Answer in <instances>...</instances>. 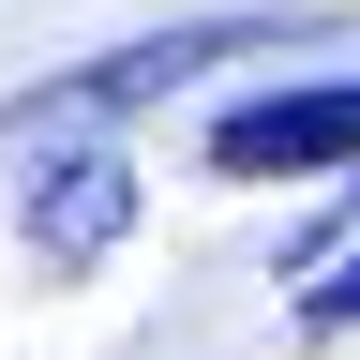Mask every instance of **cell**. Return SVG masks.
I'll return each instance as SVG.
<instances>
[{"instance_id":"obj_4","label":"cell","mask_w":360,"mask_h":360,"mask_svg":"<svg viewBox=\"0 0 360 360\" xmlns=\"http://www.w3.org/2000/svg\"><path fill=\"white\" fill-rule=\"evenodd\" d=\"M300 330L330 345V330H360V240L345 255H315V285H300Z\"/></svg>"},{"instance_id":"obj_3","label":"cell","mask_w":360,"mask_h":360,"mask_svg":"<svg viewBox=\"0 0 360 360\" xmlns=\"http://www.w3.org/2000/svg\"><path fill=\"white\" fill-rule=\"evenodd\" d=\"M345 150H360V75H330V90H255V105L210 120V180H315V165H345Z\"/></svg>"},{"instance_id":"obj_2","label":"cell","mask_w":360,"mask_h":360,"mask_svg":"<svg viewBox=\"0 0 360 360\" xmlns=\"http://www.w3.org/2000/svg\"><path fill=\"white\" fill-rule=\"evenodd\" d=\"M15 225H30L45 285H75V270H105V255H120V225H135V165H120V150H90V135H45V165H30Z\"/></svg>"},{"instance_id":"obj_1","label":"cell","mask_w":360,"mask_h":360,"mask_svg":"<svg viewBox=\"0 0 360 360\" xmlns=\"http://www.w3.org/2000/svg\"><path fill=\"white\" fill-rule=\"evenodd\" d=\"M240 45H285V30H270V15H195V30H150V45H105V60H75V75L15 90V135H75V120H135V105H165V90H195L210 60H240Z\"/></svg>"}]
</instances>
